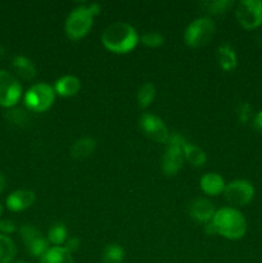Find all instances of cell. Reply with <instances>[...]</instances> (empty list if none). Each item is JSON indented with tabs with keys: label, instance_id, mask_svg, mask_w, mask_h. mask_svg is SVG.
<instances>
[{
	"label": "cell",
	"instance_id": "cell-1",
	"mask_svg": "<svg viewBox=\"0 0 262 263\" xmlns=\"http://www.w3.org/2000/svg\"><path fill=\"white\" fill-rule=\"evenodd\" d=\"M139 41L138 32L131 25L115 22L108 26L102 35V43L107 50L116 54H125L133 50Z\"/></svg>",
	"mask_w": 262,
	"mask_h": 263
},
{
	"label": "cell",
	"instance_id": "cell-2",
	"mask_svg": "<svg viewBox=\"0 0 262 263\" xmlns=\"http://www.w3.org/2000/svg\"><path fill=\"white\" fill-rule=\"evenodd\" d=\"M213 233L230 240H238L247 231V221L244 216L235 208H221L213 216L210 223Z\"/></svg>",
	"mask_w": 262,
	"mask_h": 263
},
{
	"label": "cell",
	"instance_id": "cell-3",
	"mask_svg": "<svg viewBox=\"0 0 262 263\" xmlns=\"http://www.w3.org/2000/svg\"><path fill=\"white\" fill-rule=\"evenodd\" d=\"M186 143L185 139L179 134L170 135L167 141V149L162 158V171L167 176H175L181 170L184 163V152L182 146Z\"/></svg>",
	"mask_w": 262,
	"mask_h": 263
},
{
	"label": "cell",
	"instance_id": "cell-4",
	"mask_svg": "<svg viewBox=\"0 0 262 263\" xmlns=\"http://www.w3.org/2000/svg\"><path fill=\"white\" fill-rule=\"evenodd\" d=\"M216 32V25L210 17H199L193 21L185 31V43L190 48L207 45Z\"/></svg>",
	"mask_w": 262,
	"mask_h": 263
},
{
	"label": "cell",
	"instance_id": "cell-5",
	"mask_svg": "<svg viewBox=\"0 0 262 263\" xmlns=\"http://www.w3.org/2000/svg\"><path fill=\"white\" fill-rule=\"evenodd\" d=\"M92 14L90 7H79L72 10L66 21V33L71 40H80L84 37L92 26Z\"/></svg>",
	"mask_w": 262,
	"mask_h": 263
},
{
	"label": "cell",
	"instance_id": "cell-6",
	"mask_svg": "<svg viewBox=\"0 0 262 263\" xmlns=\"http://www.w3.org/2000/svg\"><path fill=\"white\" fill-rule=\"evenodd\" d=\"M55 99V91L46 84H36L27 90L25 104L32 112H45L51 107Z\"/></svg>",
	"mask_w": 262,
	"mask_h": 263
},
{
	"label": "cell",
	"instance_id": "cell-7",
	"mask_svg": "<svg viewBox=\"0 0 262 263\" xmlns=\"http://www.w3.org/2000/svg\"><path fill=\"white\" fill-rule=\"evenodd\" d=\"M236 18L241 27L254 30L262 25V2L261 0H243L236 7Z\"/></svg>",
	"mask_w": 262,
	"mask_h": 263
},
{
	"label": "cell",
	"instance_id": "cell-8",
	"mask_svg": "<svg viewBox=\"0 0 262 263\" xmlns=\"http://www.w3.org/2000/svg\"><path fill=\"white\" fill-rule=\"evenodd\" d=\"M22 87L18 80L12 73L0 69V105L12 108L20 100Z\"/></svg>",
	"mask_w": 262,
	"mask_h": 263
},
{
	"label": "cell",
	"instance_id": "cell-9",
	"mask_svg": "<svg viewBox=\"0 0 262 263\" xmlns=\"http://www.w3.org/2000/svg\"><path fill=\"white\" fill-rule=\"evenodd\" d=\"M223 193H225L226 200L231 205L243 207V205L251 203L253 199L254 187L247 180H235V181H231L230 184L226 185Z\"/></svg>",
	"mask_w": 262,
	"mask_h": 263
},
{
	"label": "cell",
	"instance_id": "cell-10",
	"mask_svg": "<svg viewBox=\"0 0 262 263\" xmlns=\"http://www.w3.org/2000/svg\"><path fill=\"white\" fill-rule=\"evenodd\" d=\"M141 131L148 136L152 140L157 141V143H167L170 138V133L167 130L166 125L163 121L157 116L151 115V113H145L141 116L140 121H139Z\"/></svg>",
	"mask_w": 262,
	"mask_h": 263
},
{
	"label": "cell",
	"instance_id": "cell-11",
	"mask_svg": "<svg viewBox=\"0 0 262 263\" xmlns=\"http://www.w3.org/2000/svg\"><path fill=\"white\" fill-rule=\"evenodd\" d=\"M36 195L31 190H15L7 198V207L12 212H21L35 203Z\"/></svg>",
	"mask_w": 262,
	"mask_h": 263
},
{
	"label": "cell",
	"instance_id": "cell-12",
	"mask_svg": "<svg viewBox=\"0 0 262 263\" xmlns=\"http://www.w3.org/2000/svg\"><path fill=\"white\" fill-rule=\"evenodd\" d=\"M215 213V207L208 199L199 198V199L193 200L189 205L190 217L198 222H210V221H212Z\"/></svg>",
	"mask_w": 262,
	"mask_h": 263
},
{
	"label": "cell",
	"instance_id": "cell-13",
	"mask_svg": "<svg viewBox=\"0 0 262 263\" xmlns=\"http://www.w3.org/2000/svg\"><path fill=\"white\" fill-rule=\"evenodd\" d=\"M226 185L218 174L208 172L200 179V189L208 195H218L225 190Z\"/></svg>",
	"mask_w": 262,
	"mask_h": 263
},
{
	"label": "cell",
	"instance_id": "cell-14",
	"mask_svg": "<svg viewBox=\"0 0 262 263\" xmlns=\"http://www.w3.org/2000/svg\"><path fill=\"white\" fill-rule=\"evenodd\" d=\"M95 146H97V141L92 138H81L72 144L69 154L73 159L81 161V159L87 158L94 153Z\"/></svg>",
	"mask_w": 262,
	"mask_h": 263
},
{
	"label": "cell",
	"instance_id": "cell-15",
	"mask_svg": "<svg viewBox=\"0 0 262 263\" xmlns=\"http://www.w3.org/2000/svg\"><path fill=\"white\" fill-rule=\"evenodd\" d=\"M81 89V82L77 77L74 76H63L55 82V87H54V91L58 95L64 98L73 97L79 92V90Z\"/></svg>",
	"mask_w": 262,
	"mask_h": 263
},
{
	"label": "cell",
	"instance_id": "cell-16",
	"mask_svg": "<svg viewBox=\"0 0 262 263\" xmlns=\"http://www.w3.org/2000/svg\"><path fill=\"white\" fill-rule=\"evenodd\" d=\"M13 68H14L15 73H17L21 79L26 80V81H31V80L36 76L35 64H33L30 59L26 58V57H14V59H13Z\"/></svg>",
	"mask_w": 262,
	"mask_h": 263
},
{
	"label": "cell",
	"instance_id": "cell-17",
	"mask_svg": "<svg viewBox=\"0 0 262 263\" xmlns=\"http://www.w3.org/2000/svg\"><path fill=\"white\" fill-rule=\"evenodd\" d=\"M217 59L218 64H220L221 68L223 71H233L235 69L236 64H238V59H236V54L234 51V49L230 45L225 44V45H221L217 50Z\"/></svg>",
	"mask_w": 262,
	"mask_h": 263
},
{
	"label": "cell",
	"instance_id": "cell-18",
	"mask_svg": "<svg viewBox=\"0 0 262 263\" xmlns=\"http://www.w3.org/2000/svg\"><path fill=\"white\" fill-rule=\"evenodd\" d=\"M182 152H184V158L194 167H202L207 161V156L204 152L195 144L186 141L182 146Z\"/></svg>",
	"mask_w": 262,
	"mask_h": 263
},
{
	"label": "cell",
	"instance_id": "cell-19",
	"mask_svg": "<svg viewBox=\"0 0 262 263\" xmlns=\"http://www.w3.org/2000/svg\"><path fill=\"white\" fill-rule=\"evenodd\" d=\"M40 263H74L64 247H53L40 258Z\"/></svg>",
	"mask_w": 262,
	"mask_h": 263
},
{
	"label": "cell",
	"instance_id": "cell-20",
	"mask_svg": "<svg viewBox=\"0 0 262 263\" xmlns=\"http://www.w3.org/2000/svg\"><path fill=\"white\" fill-rule=\"evenodd\" d=\"M17 254L14 241L0 234V263H12Z\"/></svg>",
	"mask_w": 262,
	"mask_h": 263
},
{
	"label": "cell",
	"instance_id": "cell-21",
	"mask_svg": "<svg viewBox=\"0 0 262 263\" xmlns=\"http://www.w3.org/2000/svg\"><path fill=\"white\" fill-rule=\"evenodd\" d=\"M103 263H122L125 259V249L117 243H110L103 251Z\"/></svg>",
	"mask_w": 262,
	"mask_h": 263
},
{
	"label": "cell",
	"instance_id": "cell-22",
	"mask_svg": "<svg viewBox=\"0 0 262 263\" xmlns=\"http://www.w3.org/2000/svg\"><path fill=\"white\" fill-rule=\"evenodd\" d=\"M156 97V87L151 82H145L138 91V105L140 108H148Z\"/></svg>",
	"mask_w": 262,
	"mask_h": 263
},
{
	"label": "cell",
	"instance_id": "cell-23",
	"mask_svg": "<svg viewBox=\"0 0 262 263\" xmlns=\"http://www.w3.org/2000/svg\"><path fill=\"white\" fill-rule=\"evenodd\" d=\"M48 240L55 247L62 246L67 241V229L63 223H55L49 229Z\"/></svg>",
	"mask_w": 262,
	"mask_h": 263
},
{
	"label": "cell",
	"instance_id": "cell-24",
	"mask_svg": "<svg viewBox=\"0 0 262 263\" xmlns=\"http://www.w3.org/2000/svg\"><path fill=\"white\" fill-rule=\"evenodd\" d=\"M233 4L234 3L230 0H216V2H204L200 5L211 14H223L233 7Z\"/></svg>",
	"mask_w": 262,
	"mask_h": 263
},
{
	"label": "cell",
	"instance_id": "cell-25",
	"mask_svg": "<svg viewBox=\"0 0 262 263\" xmlns=\"http://www.w3.org/2000/svg\"><path fill=\"white\" fill-rule=\"evenodd\" d=\"M26 248H27L28 253H30L31 256L38 257V258H41V257H43L44 254L50 249L49 248V240L48 239L43 238V236H40V238L31 241L30 244L26 246Z\"/></svg>",
	"mask_w": 262,
	"mask_h": 263
},
{
	"label": "cell",
	"instance_id": "cell-26",
	"mask_svg": "<svg viewBox=\"0 0 262 263\" xmlns=\"http://www.w3.org/2000/svg\"><path fill=\"white\" fill-rule=\"evenodd\" d=\"M20 234H21V238H22L23 243L25 246L30 244L31 241H33L35 239L40 238L41 233L35 228V226L30 225V223H26V225L21 226L20 229Z\"/></svg>",
	"mask_w": 262,
	"mask_h": 263
},
{
	"label": "cell",
	"instance_id": "cell-27",
	"mask_svg": "<svg viewBox=\"0 0 262 263\" xmlns=\"http://www.w3.org/2000/svg\"><path fill=\"white\" fill-rule=\"evenodd\" d=\"M141 43L149 48H159L163 45V36L158 32H146L141 36Z\"/></svg>",
	"mask_w": 262,
	"mask_h": 263
},
{
	"label": "cell",
	"instance_id": "cell-28",
	"mask_svg": "<svg viewBox=\"0 0 262 263\" xmlns=\"http://www.w3.org/2000/svg\"><path fill=\"white\" fill-rule=\"evenodd\" d=\"M9 116H10V118H12L13 122L18 123V125H21V123H26L28 120L27 116H26V113L23 112L22 109L12 110V112H9Z\"/></svg>",
	"mask_w": 262,
	"mask_h": 263
},
{
	"label": "cell",
	"instance_id": "cell-29",
	"mask_svg": "<svg viewBox=\"0 0 262 263\" xmlns=\"http://www.w3.org/2000/svg\"><path fill=\"white\" fill-rule=\"evenodd\" d=\"M80 246H81V241H80V239L76 238V236H72V238L67 239V241L64 243V248H66L69 253H73V252L79 251Z\"/></svg>",
	"mask_w": 262,
	"mask_h": 263
},
{
	"label": "cell",
	"instance_id": "cell-30",
	"mask_svg": "<svg viewBox=\"0 0 262 263\" xmlns=\"http://www.w3.org/2000/svg\"><path fill=\"white\" fill-rule=\"evenodd\" d=\"M0 231L4 234H12L15 231V223L10 220L0 221Z\"/></svg>",
	"mask_w": 262,
	"mask_h": 263
},
{
	"label": "cell",
	"instance_id": "cell-31",
	"mask_svg": "<svg viewBox=\"0 0 262 263\" xmlns=\"http://www.w3.org/2000/svg\"><path fill=\"white\" fill-rule=\"evenodd\" d=\"M254 126L262 133V110L259 113H257V116L254 117Z\"/></svg>",
	"mask_w": 262,
	"mask_h": 263
},
{
	"label": "cell",
	"instance_id": "cell-32",
	"mask_svg": "<svg viewBox=\"0 0 262 263\" xmlns=\"http://www.w3.org/2000/svg\"><path fill=\"white\" fill-rule=\"evenodd\" d=\"M5 185H7V179H5V175L0 172V194L4 192Z\"/></svg>",
	"mask_w": 262,
	"mask_h": 263
},
{
	"label": "cell",
	"instance_id": "cell-33",
	"mask_svg": "<svg viewBox=\"0 0 262 263\" xmlns=\"http://www.w3.org/2000/svg\"><path fill=\"white\" fill-rule=\"evenodd\" d=\"M12 263H27V262H25V261H15V262H12Z\"/></svg>",
	"mask_w": 262,
	"mask_h": 263
},
{
	"label": "cell",
	"instance_id": "cell-34",
	"mask_svg": "<svg viewBox=\"0 0 262 263\" xmlns=\"http://www.w3.org/2000/svg\"><path fill=\"white\" fill-rule=\"evenodd\" d=\"M2 212H3V208H2V205H0V216H2Z\"/></svg>",
	"mask_w": 262,
	"mask_h": 263
}]
</instances>
